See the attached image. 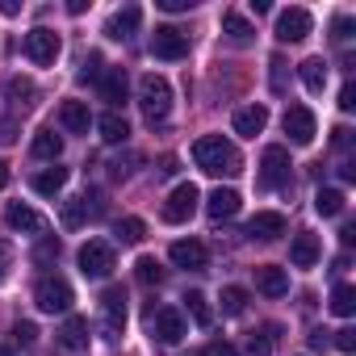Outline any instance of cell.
<instances>
[{"label": "cell", "mask_w": 356, "mask_h": 356, "mask_svg": "<svg viewBox=\"0 0 356 356\" xmlns=\"http://www.w3.org/2000/svg\"><path fill=\"white\" fill-rule=\"evenodd\" d=\"M273 352V335H243V343L235 348V356H268Z\"/></svg>", "instance_id": "obj_33"}, {"label": "cell", "mask_w": 356, "mask_h": 356, "mask_svg": "<svg viewBox=\"0 0 356 356\" xmlns=\"http://www.w3.org/2000/svg\"><path fill=\"white\" fill-rule=\"evenodd\" d=\"M243 310H248V289L227 285L222 289V314H243Z\"/></svg>", "instance_id": "obj_36"}, {"label": "cell", "mask_w": 356, "mask_h": 356, "mask_svg": "<svg viewBox=\"0 0 356 356\" xmlns=\"http://www.w3.org/2000/svg\"><path fill=\"white\" fill-rule=\"evenodd\" d=\"M9 185V168H5V159H0V189Z\"/></svg>", "instance_id": "obj_51"}, {"label": "cell", "mask_w": 356, "mask_h": 356, "mask_svg": "<svg viewBox=\"0 0 356 356\" xmlns=\"http://www.w3.org/2000/svg\"><path fill=\"white\" fill-rule=\"evenodd\" d=\"M134 277H138L143 285H159V281H163V268H159V260H155V256H138Z\"/></svg>", "instance_id": "obj_35"}, {"label": "cell", "mask_w": 356, "mask_h": 356, "mask_svg": "<svg viewBox=\"0 0 356 356\" xmlns=\"http://www.w3.org/2000/svg\"><path fill=\"white\" fill-rule=\"evenodd\" d=\"M352 30H356V26H352V17H335V34H331V38H335V42H348V38H352Z\"/></svg>", "instance_id": "obj_41"}, {"label": "cell", "mask_w": 356, "mask_h": 356, "mask_svg": "<svg viewBox=\"0 0 356 356\" xmlns=\"http://www.w3.org/2000/svg\"><path fill=\"white\" fill-rule=\"evenodd\" d=\"M289 151L285 147H268L264 155H260V181L268 185V189H281V185H289Z\"/></svg>", "instance_id": "obj_10"}, {"label": "cell", "mask_w": 356, "mask_h": 356, "mask_svg": "<svg viewBox=\"0 0 356 356\" xmlns=\"http://www.w3.org/2000/svg\"><path fill=\"white\" fill-rule=\"evenodd\" d=\"M0 13H5V17H17V13H22V5H17V0H5V5H0Z\"/></svg>", "instance_id": "obj_50"}, {"label": "cell", "mask_w": 356, "mask_h": 356, "mask_svg": "<svg viewBox=\"0 0 356 356\" xmlns=\"http://www.w3.org/2000/svg\"><path fill=\"white\" fill-rule=\"evenodd\" d=\"M264 126H268V109H264V105H243V109L235 113V134H243V138L264 134Z\"/></svg>", "instance_id": "obj_17"}, {"label": "cell", "mask_w": 356, "mask_h": 356, "mask_svg": "<svg viewBox=\"0 0 356 356\" xmlns=\"http://www.w3.org/2000/svg\"><path fill=\"white\" fill-rule=\"evenodd\" d=\"M197 202H202V193H197V185H193V181L176 185V189L168 193V202H163V222H172V227L189 222V218H193V210H197Z\"/></svg>", "instance_id": "obj_4"}, {"label": "cell", "mask_w": 356, "mask_h": 356, "mask_svg": "<svg viewBox=\"0 0 356 356\" xmlns=\"http://www.w3.org/2000/svg\"><path fill=\"white\" fill-rule=\"evenodd\" d=\"M13 138H17V122L5 118V122H0V143H13Z\"/></svg>", "instance_id": "obj_47"}, {"label": "cell", "mask_w": 356, "mask_h": 356, "mask_svg": "<svg viewBox=\"0 0 356 356\" xmlns=\"http://www.w3.org/2000/svg\"><path fill=\"white\" fill-rule=\"evenodd\" d=\"M339 109H343V113H352V109H356V88H352V80L339 88Z\"/></svg>", "instance_id": "obj_43"}, {"label": "cell", "mask_w": 356, "mask_h": 356, "mask_svg": "<svg viewBox=\"0 0 356 356\" xmlns=\"http://www.w3.org/2000/svg\"><path fill=\"white\" fill-rule=\"evenodd\" d=\"M34 339H38V327H34V323H17V343H22V348H30Z\"/></svg>", "instance_id": "obj_44"}, {"label": "cell", "mask_w": 356, "mask_h": 356, "mask_svg": "<svg viewBox=\"0 0 356 356\" xmlns=\"http://www.w3.org/2000/svg\"><path fill=\"white\" fill-rule=\"evenodd\" d=\"M206 210H210V218H235L239 214V193L235 189H214L210 193V202H206Z\"/></svg>", "instance_id": "obj_24"}, {"label": "cell", "mask_w": 356, "mask_h": 356, "mask_svg": "<svg viewBox=\"0 0 356 356\" xmlns=\"http://www.w3.org/2000/svg\"><path fill=\"white\" fill-rule=\"evenodd\" d=\"M310 13L302 9V5H293V9H281L277 13V42H302L306 34H310Z\"/></svg>", "instance_id": "obj_11"}, {"label": "cell", "mask_w": 356, "mask_h": 356, "mask_svg": "<svg viewBox=\"0 0 356 356\" xmlns=\"http://www.w3.org/2000/svg\"><path fill=\"white\" fill-rule=\"evenodd\" d=\"M331 134H335V147H348V143H352V130H348V126H335Z\"/></svg>", "instance_id": "obj_48"}, {"label": "cell", "mask_w": 356, "mask_h": 356, "mask_svg": "<svg viewBox=\"0 0 356 356\" xmlns=\"http://www.w3.org/2000/svg\"><path fill=\"white\" fill-rule=\"evenodd\" d=\"M59 348L72 352V356H80V352L88 348V318H84V314H67V318H63V327H59Z\"/></svg>", "instance_id": "obj_13"}, {"label": "cell", "mask_w": 356, "mask_h": 356, "mask_svg": "<svg viewBox=\"0 0 356 356\" xmlns=\"http://www.w3.org/2000/svg\"><path fill=\"white\" fill-rule=\"evenodd\" d=\"M5 222H9L13 231H30V235H38V231H47V218H42L38 210H30V206H22V202H13V206L5 210Z\"/></svg>", "instance_id": "obj_18"}, {"label": "cell", "mask_w": 356, "mask_h": 356, "mask_svg": "<svg viewBox=\"0 0 356 356\" xmlns=\"http://www.w3.org/2000/svg\"><path fill=\"white\" fill-rule=\"evenodd\" d=\"M63 185H67V168H47V172L34 176V193H42V197L63 193Z\"/></svg>", "instance_id": "obj_25"}, {"label": "cell", "mask_w": 356, "mask_h": 356, "mask_svg": "<svg viewBox=\"0 0 356 356\" xmlns=\"http://www.w3.org/2000/svg\"><path fill=\"white\" fill-rule=\"evenodd\" d=\"M222 34H227V38H231L235 47H248L256 30H252V22H248L243 13H235V9H227V13H222Z\"/></svg>", "instance_id": "obj_23"}, {"label": "cell", "mask_w": 356, "mask_h": 356, "mask_svg": "<svg viewBox=\"0 0 356 356\" xmlns=\"http://www.w3.org/2000/svg\"><path fill=\"white\" fill-rule=\"evenodd\" d=\"M26 55H30V63H38V67L55 63V55H59V34L47 30V26L30 30V34H26Z\"/></svg>", "instance_id": "obj_12"}, {"label": "cell", "mask_w": 356, "mask_h": 356, "mask_svg": "<svg viewBox=\"0 0 356 356\" xmlns=\"http://www.w3.org/2000/svg\"><path fill=\"white\" fill-rule=\"evenodd\" d=\"M30 151H34V159H59L63 155V138L55 130H38L34 143H30Z\"/></svg>", "instance_id": "obj_29"}, {"label": "cell", "mask_w": 356, "mask_h": 356, "mask_svg": "<svg viewBox=\"0 0 356 356\" xmlns=\"http://www.w3.org/2000/svg\"><path fill=\"white\" fill-rule=\"evenodd\" d=\"M298 76H302L306 92H323V88H327V63H323V59H306V63H298Z\"/></svg>", "instance_id": "obj_26"}, {"label": "cell", "mask_w": 356, "mask_h": 356, "mask_svg": "<svg viewBox=\"0 0 356 356\" xmlns=\"http://www.w3.org/2000/svg\"><path fill=\"white\" fill-rule=\"evenodd\" d=\"M343 193L339 189H318V197H314V210L323 214V218H335V214H343Z\"/></svg>", "instance_id": "obj_31"}, {"label": "cell", "mask_w": 356, "mask_h": 356, "mask_svg": "<svg viewBox=\"0 0 356 356\" xmlns=\"http://www.w3.org/2000/svg\"><path fill=\"white\" fill-rule=\"evenodd\" d=\"M273 92H285V59H273Z\"/></svg>", "instance_id": "obj_42"}, {"label": "cell", "mask_w": 356, "mask_h": 356, "mask_svg": "<svg viewBox=\"0 0 356 356\" xmlns=\"http://www.w3.org/2000/svg\"><path fill=\"white\" fill-rule=\"evenodd\" d=\"M185 310L193 314L197 327H210V323H214V310L206 306V293H185Z\"/></svg>", "instance_id": "obj_32"}, {"label": "cell", "mask_w": 356, "mask_h": 356, "mask_svg": "<svg viewBox=\"0 0 356 356\" xmlns=\"http://www.w3.org/2000/svg\"><path fill=\"white\" fill-rule=\"evenodd\" d=\"M248 235H252V239H264V243H268V239H281V235H285V214L260 210V214L248 222Z\"/></svg>", "instance_id": "obj_16"}, {"label": "cell", "mask_w": 356, "mask_h": 356, "mask_svg": "<svg viewBox=\"0 0 356 356\" xmlns=\"http://www.w3.org/2000/svg\"><path fill=\"white\" fill-rule=\"evenodd\" d=\"M138 105H143V118L155 126V122H163L168 118V109H172V84L163 80V76H155V72H147L143 80H138Z\"/></svg>", "instance_id": "obj_2"}, {"label": "cell", "mask_w": 356, "mask_h": 356, "mask_svg": "<svg viewBox=\"0 0 356 356\" xmlns=\"http://www.w3.org/2000/svg\"><path fill=\"white\" fill-rule=\"evenodd\" d=\"M34 80H26V76H9L5 80V101L13 105V109H30L34 105Z\"/></svg>", "instance_id": "obj_21"}, {"label": "cell", "mask_w": 356, "mask_h": 356, "mask_svg": "<svg viewBox=\"0 0 356 356\" xmlns=\"http://www.w3.org/2000/svg\"><path fill=\"white\" fill-rule=\"evenodd\" d=\"M9 268H13V243H9V239H0V281L9 277Z\"/></svg>", "instance_id": "obj_40"}, {"label": "cell", "mask_w": 356, "mask_h": 356, "mask_svg": "<svg viewBox=\"0 0 356 356\" xmlns=\"http://www.w3.org/2000/svg\"><path fill=\"white\" fill-rule=\"evenodd\" d=\"M97 130H101L105 143H126V138H130V126H126L122 113H101V118H97Z\"/></svg>", "instance_id": "obj_28"}, {"label": "cell", "mask_w": 356, "mask_h": 356, "mask_svg": "<svg viewBox=\"0 0 356 356\" xmlns=\"http://www.w3.org/2000/svg\"><path fill=\"white\" fill-rule=\"evenodd\" d=\"M147 323H151V335H155L159 343H181V339H185V314L176 310V306L151 310V314H147Z\"/></svg>", "instance_id": "obj_7"}, {"label": "cell", "mask_w": 356, "mask_h": 356, "mask_svg": "<svg viewBox=\"0 0 356 356\" xmlns=\"http://www.w3.org/2000/svg\"><path fill=\"white\" fill-rule=\"evenodd\" d=\"M101 97H105L109 105H122V101H126V72H122V67H109V72L101 76Z\"/></svg>", "instance_id": "obj_27"}, {"label": "cell", "mask_w": 356, "mask_h": 356, "mask_svg": "<svg viewBox=\"0 0 356 356\" xmlns=\"http://www.w3.org/2000/svg\"><path fill=\"white\" fill-rule=\"evenodd\" d=\"M80 273L92 277V281H105V277L113 273V248H109L105 239H88V243L80 248Z\"/></svg>", "instance_id": "obj_6"}, {"label": "cell", "mask_w": 356, "mask_h": 356, "mask_svg": "<svg viewBox=\"0 0 356 356\" xmlns=\"http://www.w3.org/2000/svg\"><path fill=\"white\" fill-rule=\"evenodd\" d=\"M151 55L155 59H185L189 55V34L185 30H176V26H159L155 34H151Z\"/></svg>", "instance_id": "obj_8"}, {"label": "cell", "mask_w": 356, "mask_h": 356, "mask_svg": "<svg viewBox=\"0 0 356 356\" xmlns=\"http://www.w3.org/2000/svg\"><path fill=\"white\" fill-rule=\"evenodd\" d=\"M34 302L42 314H67L72 310V285L63 277H42L34 289Z\"/></svg>", "instance_id": "obj_3"}, {"label": "cell", "mask_w": 356, "mask_h": 356, "mask_svg": "<svg viewBox=\"0 0 356 356\" xmlns=\"http://www.w3.org/2000/svg\"><path fill=\"white\" fill-rule=\"evenodd\" d=\"M159 9L163 13H185V9H193V0H159Z\"/></svg>", "instance_id": "obj_46"}, {"label": "cell", "mask_w": 356, "mask_h": 356, "mask_svg": "<svg viewBox=\"0 0 356 356\" xmlns=\"http://www.w3.org/2000/svg\"><path fill=\"white\" fill-rule=\"evenodd\" d=\"M138 22H143V9H138V5H126V9H118V13L105 22V38H113V42H126V38L138 30Z\"/></svg>", "instance_id": "obj_15"}, {"label": "cell", "mask_w": 356, "mask_h": 356, "mask_svg": "<svg viewBox=\"0 0 356 356\" xmlns=\"http://www.w3.org/2000/svg\"><path fill=\"white\" fill-rule=\"evenodd\" d=\"M331 343H335V348H339L343 356H352V352H356V331H352V327H339Z\"/></svg>", "instance_id": "obj_39"}, {"label": "cell", "mask_w": 356, "mask_h": 356, "mask_svg": "<svg viewBox=\"0 0 356 356\" xmlns=\"http://www.w3.org/2000/svg\"><path fill=\"white\" fill-rule=\"evenodd\" d=\"M51 256H59V243H55V239H47V243H42V248L34 252V260H38V264H47Z\"/></svg>", "instance_id": "obj_45"}, {"label": "cell", "mask_w": 356, "mask_h": 356, "mask_svg": "<svg viewBox=\"0 0 356 356\" xmlns=\"http://www.w3.org/2000/svg\"><path fill=\"white\" fill-rule=\"evenodd\" d=\"M113 235H118V243H138V239L147 235V227H143L138 218H118V222H113Z\"/></svg>", "instance_id": "obj_34"}, {"label": "cell", "mask_w": 356, "mask_h": 356, "mask_svg": "<svg viewBox=\"0 0 356 356\" xmlns=\"http://www.w3.org/2000/svg\"><path fill=\"white\" fill-rule=\"evenodd\" d=\"M327 343H331V339H327V331H310V348H314V352H323Z\"/></svg>", "instance_id": "obj_49"}, {"label": "cell", "mask_w": 356, "mask_h": 356, "mask_svg": "<svg viewBox=\"0 0 356 356\" xmlns=\"http://www.w3.org/2000/svg\"><path fill=\"white\" fill-rule=\"evenodd\" d=\"M256 289L268 293V298H285V293H289V277H285V268H277V264H260V268H256Z\"/></svg>", "instance_id": "obj_20"}, {"label": "cell", "mask_w": 356, "mask_h": 356, "mask_svg": "<svg viewBox=\"0 0 356 356\" xmlns=\"http://www.w3.org/2000/svg\"><path fill=\"white\" fill-rule=\"evenodd\" d=\"M84 214H88V193L63 206V227H80V222H84Z\"/></svg>", "instance_id": "obj_37"}, {"label": "cell", "mask_w": 356, "mask_h": 356, "mask_svg": "<svg viewBox=\"0 0 356 356\" xmlns=\"http://www.w3.org/2000/svg\"><path fill=\"white\" fill-rule=\"evenodd\" d=\"M193 159H197V168L210 172V176H239V172H243V155H239L235 143L222 138V134L197 138V143H193Z\"/></svg>", "instance_id": "obj_1"}, {"label": "cell", "mask_w": 356, "mask_h": 356, "mask_svg": "<svg viewBox=\"0 0 356 356\" xmlns=\"http://www.w3.org/2000/svg\"><path fill=\"white\" fill-rule=\"evenodd\" d=\"M101 67H105V63H101V55H88V59H84V67H80V80H84V84H88V80H97V84H101V76H105Z\"/></svg>", "instance_id": "obj_38"}, {"label": "cell", "mask_w": 356, "mask_h": 356, "mask_svg": "<svg viewBox=\"0 0 356 356\" xmlns=\"http://www.w3.org/2000/svg\"><path fill=\"white\" fill-rule=\"evenodd\" d=\"M285 134H289V143H293V147H310V143H314V134H318L314 113H310L306 105H289V109H285Z\"/></svg>", "instance_id": "obj_9"}, {"label": "cell", "mask_w": 356, "mask_h": 356, "mask_svg": "<svg viewBox=\"0 0 356 356\" xmlns=\"http://www.w3.org/2000/svg\"><path fill=\"white\" fill-rule=\"evenodd\" d=\"M331 314H339V318H352L356 314V289L352 285H335L331 289Z\"/></svg>", "instance_id": "obj_30"}, {"label": "cell", "mask_w": 356, "mask_h": 356, "mask_svg": "<svg viewBox=\"0 0 356 356\" xmlns=\"http://www.w3.org/2000/svg\"><path fill=\"white\" fill-rule=\"evenodd\" d=\"M168 256H172V264H176V268H189V273H202V268H206V260H210V256H206V248H202L197 239H176Z\"/></svg>", "instance_id": "obj_14"}, {"label": "cell", "mask_w": 356, "mask_h": 356, "mask_svg": "<svg viewBox=\"0 0 356 356\" xmlns=\"http://www.w3.org/2000/svg\"><path fill=\"white\" fill-rule=\"evenodd\" d=\"M0 356H13V348H5V343H0Z\"/></svg>", "instance_id": "obj_52"}, {"label": "cell", "mask_w": 356, "mask_h": 356, "mask_svg": "<svg viewBox=\"0 0 356 356\" xmlns=\"http://www.w3.org/2000/svg\"><path fill=\"white\" fill-rule=\"evenodd\" d=\"M318 256H323V248H318L314 235H293V243H289V264L293 268H314Z\"/></svg>", "instance_id": "obj_19"}, {"label": "cell", "mask_w": 356, "mask_h": 356, "mask_svg": "<svg viewBox=\"0 0 356 356\" xmlns=\"http://www.w3.org/2000/svg\"><path fill=\"white\" fill-rule=\"evenodd\" d=\"M59 122H63L72 134H88V126H92V113H88V105H84V101H63V109H59Z\"/></svg>", "instance_id": "obj_22"}, {"label": "cell", "mask_w": 356, "mask_h": 356, "mask_svg": "<svg viewBox=\"0 0 356 356\" xmlns=\"http://www.w3.org/2000/svg\"><path fill=\"white\" fill-rule=\"evenodd\" d=\"M122 327H126V289L109 285L101 293V331H105V339H118Z\"/></svg>", "instance_id": "obj_5"}]
</instances>
